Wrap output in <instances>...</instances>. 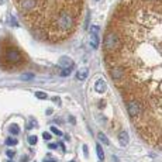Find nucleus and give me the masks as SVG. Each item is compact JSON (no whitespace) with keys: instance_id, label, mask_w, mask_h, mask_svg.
<instances>
[{"instance_id":"obj_1","label":"nucleus","mask_w":162,"mask_h":162,"mask_svg":"<svg viewBox=\"0 0 162 162\" xmlns=\"http://www.w3.org/2000/svg\"><path fill=\"white\" fill-rule=\"evenodd\" d=\"M103 57L137 134L162 149V0H121L106 27Z\"/></svg>"},{"instance_id":"obj_2","label":"nucleus","mask_w":162,"mask_h":162,"mask_svg":"<svg viewBox=\"0 0 162 162\" xmlns=\"http://www.w3.org/2000/svg\"><path fill=\"white\" fill-rule=\"evenodd\" d=\"M37 40L59 44L75 34L86 0H11Z\"/></svg>"},{"instance_id":"obj_3","label":"nucleus","mask_w":162,"mask_h":162,"mask_svg":"<svg viewBox=\"0 0 162 162\" xmlns=\"http://www.w3.org/2000/svg\"><path fill=\"white\" fill-rule=\"evenodd\" d=\"M27 64L25 55L13 41L10 35L0 38V69L6 72H13L21 69Z\"/></svg>"},{"instance_id":"obj_4","label":"nucleus","mask_w":162,"mask_h":162,"mask_svg":"<svg viewBox=\"0 0 162 162\" xmlns=\"http://www.w3.org/2000/svg\"><path fill=\"white\" fill-rule=\"evenodd\" d=\"M59 65H61L62 69H68V68H75V62L68 57H62L59 59Z\"/></svg>"},{"instance_id":"obj_5","label":"nucleus","mask_w":162,"mask_h":162,"mask_svg":"<svg viewBox=\"0 0 162 162\" xmlns=\"http://www.w3.org/2000/svg\"><path fill=\"white\" fill-rule=\"evenodd\" d=\"M119 141H120V144H121L123 147L128 145V141H130L128 133H127V131H120L119 133Z\"/></svg>"},{"instance_id":"obj_6","label":"nucleus","mask_w":162,"mask_h":162,"mask_svg":"<svg viewBox=\"0 0 162 162\" xmlns=\"http://www.w3.org/2000/svg\"><path fill=\"white\" fill-rule=\"evenodd\" d=\"M94 90L97 93H104L106 92V83L103 79H99L96 83H94Z\"/></svg>"},{"instance_id":"obj_7","label":"nucleus","mask_w":162,"mask_h":162,"mask_svg":"<svg viewBox=\"0 0 162 162\" xmlns=\"http://www.w3.org/2000/svg\"><path fill=\"white\" fill-rule=\"evenodd\" d=\"M87 78V69L86 68H82L78 71V73H76V79L78 80H85Z\"/></svg>"},{"instance_id":"obj_8","label":"nucleus","mask_w":162,"mask_h":162,"mask_svg":"<svg viewBox=\"0 0 162 162\" xmlns=\"http://www.w3.org/2000/svg\"><path fill=\"white\" fill-rule=\"evenodd\" d=\"M92 47L93 48L99 47V37H97V34H94V32H92Z\"/></svg>"},{"instance_id":"obj_9","label":"nucleus","mask_w":162,"mask_h":162,"mask_svg":"<svg viewBox=\"0 0 162 162\" xmlns=\"http://www.w3.org/2000/svg\"><path fill=\"white\" fill-rule=\"evenodd\" d=\"M96 149H97V155H99V158H100V159L104 158V152H103V148L100 147V144H96Z\"/></svg>"},{"instance_id":"obj_10","label":"nucleus","mask_w":162,"mask_h":162,"mask_svg":"<svg viewBox=\"0 0 162 162\" xmlns=\"http://www.w3.org/2000/svg\"><path fill=\"white\" fill-rule=\"evenodd\" d=\"M99 140H100L101 142H103V144H106V145H109V144H110V141H109V138L106 137V135H104L103 133H100V134H99Z\"/></svg>"},{"instance_id":"obj_11","label":"nucleus","mask_w":162,"mask_h":162,"mask_svg":"<svg viewBox=\"0 0 162 162\" xmlns=\"http://www.w3.org/2000/svg\"><path fill=\"white\" fill-rule=\"evenodd\" d=\"M9 130H10L11 134H16V135L18 134V126H17V124H11V126L9 127Z\"/></svg>"},{"instance_id":"obj_12","label":"nucleus","mask_w":162,"mask_h":162,"mask_svg":"<svg viewBox=\"0 0 162 162\" xmlns=\"http://www.w3.org/2000/svg\"><path fill=\"white\" fill-rule=\"evenodd\" d=\"M32 78H34V73H23V75H21L23 80H31Z\"/></svg>"},{"instance_id":"obj_13","label":"nucleus","mask_w":162,"mask_h":162,"mask_svg":"<svg viewBox=\"0 0 162 162\" xmlns=\"http://www.w3.org/2000/svg\"><path fill=\"white\" fill-rule=\"evenodd\" d=\"M72 69H73V68H68V69H61V73H59V75H61V76H69V73L72 72Z\"/></svg>"},{"instance_id":"obj_14","label":"nucleus","mask_w":162,"mask_h":162,"mask_svg":"<svg viewBox=\"0 0 162 162\" xmlns=\"http://www.w3.org/2000/svg\"><path fill=\"white\" fill-rule=\"evenodd\" d=\"M6 144H7V145H10V147H13V145H16V144H17V140H16V138H7V141H6Z\"/></svg>"},{"instance_id":"obj_15","label":"nucleus","mask_w":162,"mask_h":162,"mask_svg":"<svg viewBox=\"0 0 162 162\" xmlns=\"http://www.w3.org/2000/svg\"><path fill=\"white\" fill-rule=\"evenodd\" d=\"M37 141H38V138H37L35 135H31V137L28 138V142H30V145H35V144H37Z\"/></svg>"},{"instance_id":"obj_16","label":"nucleus","mask_w":162,"mask_h":162,"mask_svg":"<svg viewBox=\"0 0 162 162\" xmlns=\"http://www.w3.org/2000/svg\"><path fill=\"white\" fill-rule=\"evenodd\" d=\"M35 96L38 97V99H41V100H45V99H47V94L44 93V92H37Z\"/></svg>"},{"instance_id":"obj_17","label":"nucleus","mask_w":162,"mask_h":162,"mask_svg":"<svg viewBox=\"0 0 162 162\" xmlns=\"http://www.w3.org/2000/svg\"><path fill=\"white\" fill-rule=\"evenodd\" d=\"M51 131L54 134H57V135H62V133H61V130H58L57 127H51Z\"/></svg>"},{"instance_id":"obj_18","label":"nucleus","mask_w":162,"mask_h":162,"mask_svg":"<svg viewBox=\"0 0 162 162\" xmlns=\"http://www.w3.org/2000/svg\"><path fill=\"white\" fill-rule=\"evenodd\" d=\"M42 138H44V140H47V141H51L52 135H51L49 133H44V134H42Z\"/></svg>"},{"instance_id":"obj_19","label":"nucleus","mask_w":162,"mask_h":162,"mask_svg":"<svg viewBox=\"0 0 162 162\" xmlns=\"http://www.w3.org/2000/svg\"><path fill=\"white\" fill-rule=\"evenodd\" d=\"M6 154H7V156H9V158H13V156L16 155V152L13 151V149H9V151L6 152Z\"/></svg>"},{"instance_id":"obj_20","label":"nucleus","mask_w":162,"mask_h":162,"mask_svg":"<svg viewBox=\"0 0 162 162\" xmlns=\"http://www.w3.org/2000/svg\"><path fill=\"white\" fill-rule=\"evenodd\" d=\"M44 162H57V159H54V158H45V161Z\"/></svg>"},{"instance_id":"obj_21","label":"nucleus","mask_w":162,"mask_h":162,"mask_svg":"<svg viewBox=\"0 0 162 162\" xmlns=\"http://www.w3.org/2000/svg\"><path fill=\"white\" fill-rule=\"evenodd\" d=\"M48 147H49L51 149H55V148H57L58 145H57V144H48Z\"/></svg>"},{"instance_id":"obj_22","label":"nucleus","mask_w":162,"mask_h":162,"mask_svg":"<svg viewBox=\"0 0 162 162\" xmlns=\"http://www.w3.org/2000/svg\"><path fill=\"white\" fill-rule=\"evenodd\" d=\"M52 100H54L55 103H61V100H59V99H58V97H54V99H52Z\"/></svg>"},{"instance_id":"obj_23","label":"nucleus","mask_w":162,"mask_h":162,"mask_svg":"<svg viewBox=\"0 0 162 162\" xmlns=\"http://www.w3.org/2000/svg\"><path fill=\"white\" fill-rule=\"evenodd\" d=\"M83 151H85V154H86V156H87V147L86 145H83Z\"/></svg>"},{"instance_id":"obj_24","label":"nucleus","mask_w":162,"mask_h":162,"mask_svg":"<svg viewBox=\"0 0 162 162\" xmlns=\"http://www.w3.org/2000/svg\"><path fill=\"white\" fill-rule=\"evenodd\" d=\"M59 147H61V149H62V151H65V145L62 144V142H59Z\"/></svg>"},{"instance_id":"obj_25","label":"nucleus","mask_w":162,"mask_h":162,"mask_svg":"<svg viewBox=\"0 0 162 162\" xmlns=\"http://www.w3.org/2000/svg\"><path fill=\"white\" fill-rule=\"evenodd\" d=\"M69 121L72 123V124H75V119H73V117H71V119H69Z\"/></svg>"},{"instance_id":"obj_26","label":"nucleus","mask_w":162,"mask_h":162,"mask_svg":"<svg viewBox=\"0 0 162 162\" xmlns=\"http://www.w3.org/2000/svg\"><path fill=\"white\" fill-rule=\"evenodd\" d=\"M0 3H2V0H0Z\"/></svg>"},{"instance_id":"obj_27","label":"nucleus","mask_w":162,"mask_h":162,"mask_svg":"<svg viewBox=\"0 0 162 162\" xmlns=\"http://www.w3.org/2000/svg\"><path fill=\"white\" fill-rule=\"evenodd\" d=\"M9 162H11V161H9Z\"/></svg>"},{"instance_id":"obj_28","label":"nucleus","mask_w":162,"mask_h":162,"mask_svg":"<svg viewBox=\"0 0 162 162\" xmlns=\"http://www.w3.org/2000/svg\"><path fill=\"white\" fill-rule=\"evenodd\" d=\"M71 162H73V161H71Z\"/></svg>"}]
</instances>
